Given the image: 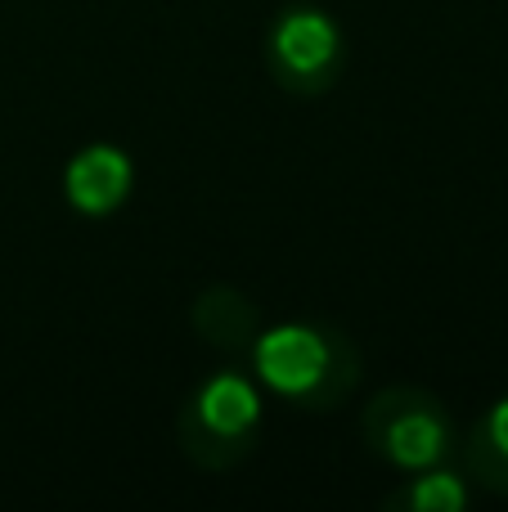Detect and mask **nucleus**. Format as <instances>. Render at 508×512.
I'll list each match as a JSON object with an SVG mask.
<instances>
[{
  "instance_id": "8",
  "label": "nucleus",
  "mask_w": 508,
  "mask_h": 512,
  "mask_svg": "<svg viewBox=\"0 0 508 512\" xmlns=\"http://www.w3.org/2000/svg\"><path fill=\"white\" fill-rule=\"evenodd\" d=\"M473 504V481L455 463L405 472V481L383 495V512H464Z\"/></svg>"
},
{
  "instance_id": "1",
  "label": "nucleus",
  "mask_w": 508,
  "mask_h": 512,
  "mask_svg": "<svg viewBox=\"0 0 508 512\" xmlns=\"http://www.w3.org/2000/svg\"><path fill=\"white\" fill-rule=\"evenodd\" d=\"M252 378L261 391L306 414L338 409L360 382V351L338 324L293 319V324H261L248 346Z\"/></svg>"
},
{
  "instance_id": "4",
  "label": "nucleus",
  "mask_w": 508,
  "mask_h": 512,
  "mask_svg": "<svg viewBox=\"0 0 508 512\" xmlns=\"http://www.w3.org/2000/svg\"><path fill=\"white\" fill-rule=\"evenodd\" d=\"M266 72L284 95L315 99L329 95L338 86L342 68H347V36H342L338 18L320 5H288L275 23L266 27V45H261Z\"/></svg>"
},
{
  "instance_id": "5",
  "label": "nucleus",
  "mask_w": 508,
  "mask_h": 512,
  "mask_svg": "<svg viewBox=\"0 0 508 512\" xmlns=\"http://www.w3.org/2000/svg\"><path fill=\"white\" fill-rule=\"evenodd\" d=\"M68 203L86 216H108L122 207L131 189V162L113 144H90L68 162Z\"/></svg>"
},
{
  "instance_id": "7",
  "label": "nucleus",
  "mask_w": 508,
  "mask_h": 512,
  "mask_svg": "<svg viewBox=\"0 0 508 512\" xmlns=\"http://www.w3.org/2000/svg\"><path fill=\"white\" fill-rule=\"evenodd\" d=\"M459 463L473 486L508 499V396L486 405L473 432L459 436Z\"/></svg>"
},
{
  "instance_id": "6",
  "label": "nucleus",
  "mask_w": 508,
  "mask_h": 512,
  "mask_svg": "<svg viewBox=\"0 0 508 512\" xmlns=\"http://www.w3.org/2000/svg\"><path fill=\"white\" fill-rule=\"evenodd\" d=\"M189 324H194V333L203 337L207 346H216V351L248 355L252 337L261 333V310L252 306L239 288L216 283V288L198 292L194 310H189Z\"/></svg>"
},
{
  "instance_id": "3",
  "label": "nucleus",
  "mask_w": 508,
  "mask_h": 512,
  "mask_svg": "<svg viewBox=\"0 0 508 512\" xmlns=\"http://www.w3.org/2000/svg\"><path fill=\"white\" fill-rule=\"evenodd\" d=\"M360 436L401 477L459 459V427L450 409L428 387H410V382H396L369 396L360 414Z\"/></svg>"
},
{
  "instance_id": "2",
  "label": "nucleus",
  "mask_w": 508,
  "mask_h": 512,
  "mask_svg": "<svg viewBox=\"0 0 508 512\" xmlns=\"http://www.w3.org/2000/svg\"><path fill=\"white\" fill-rule=\"evenodd\" d=\"M266 391L248 369H216L180 400L176 445L198 472H230L257 450Z\"/></svg>"
}]
</instances>
